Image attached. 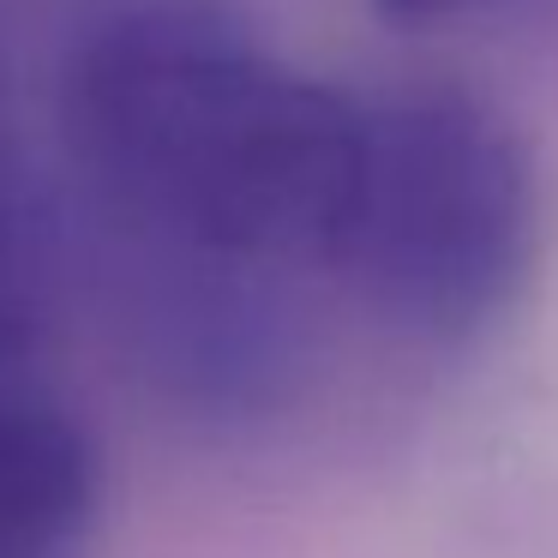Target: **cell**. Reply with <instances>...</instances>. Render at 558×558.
<instances>
[{
	"instance_id": "4",
	"label": "cell",
	"mask_w": 558,
	"mask_h": 558,
	"mask_svg": "<svg viewBox=\"0 0 558 558\" xmlns=\"http://www.w3.org/2000/svg\"><path fill=\"white\" fill-rule=\"evenodd\" d=\"M457 7H469V0H378V13L397 19V25H426V19H445Z\"/></svg>"
},
{
	"instance_id": "2",
	"label": "cell",
	"mask_w": 558,
	"mask_h": 558,
	"mask_svg": "<svg viewBox=\"0 0 558 558\" xmlns=\"http://www.w3.org/2000/svg\"><path fill=\"white\" fill-rule=\"evenodd\" d=\"M546 193L534 145L457 78L366 97V157L337 289L385 330L474 342L541 265Z\"/></svg>"
},
{
	"instance_id": "1",
	"label": "cell",
	"mask_w": 558,
	"mask_h": 558,
	"mask_svg": "<svg viewBox=\"0 0 558 558\" xmlns=\"http://www.w3.org/2000/svg\"><path fill=\"white\" fill-rule=\"evenodd\" d=\"M54 174L162 373L222 397L342 277L366 97L289 66L217 0H85L49 66Z\"/></svg>"
},
{
	"instance_id": "3",
	"label": "cell",
	"mask_w": 558,
	"mask_h": 558,
	"mask_svg": "<svg viewBox=\"0 0 558 558\" xmlns=\"http://www.w3.org/2000/svg\"><path fill=\"white\" fill-rule=\"evenodd\" d=\"M37 0H0V366L49 361L54 181L37 138Z\"/></svg>"
}]
</instances>
